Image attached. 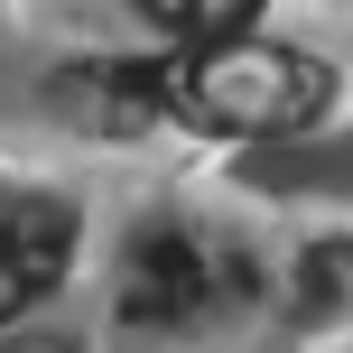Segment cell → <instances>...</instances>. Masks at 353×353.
<instances>
[{"label":"cell","mask_w":353,"mask_h":353,"mask_svg":"<svg viewBox=\"0 0 353 353\" xmlns=\"http://www.w3.org/2000/svg\"><path fill=\"white\" fill-rule=\"evenodd\" d=\"M159 93H168V121L186 130L279 140L325 112V65H307L298 47H270V37H214V47H186L176 65H159Z\"/></svg>","instance_id":"1"},{"label":"cell","mask_w":353,"mask_h":353,"mask_svg":"<svg viewBox=\"0 0 353 353\" xmlns=\"http://www.w3.org/2000/svg\"><path fill=\"white\" fill-rule=\"evenodd\" d=\"M214 298H232V288H223V261H214L195 232L149 223L140 242L121 251V288H112V307H121L130 335H186Z\"/></svg>","instance_id":"2"},{"label":"cell","mask_w":353,"mask_h":353,"mask_svg":"<svg viewBox=\"0 0 353 353\" xmlns=\"http://www.w3.org/2000/svg\"><path fill=\"white\" fill-rule=\"evenodd\" d=\"M74 261V205L65 195H10V214H0V316H37V307L56 298V279H65Z\"/></svg>","instance_id":"3"},{"label":"cell","mask_w":353,"mask_h":353,"mask_svg":"<svg viewBox=\"0 0 353 353\" xmlns=\"http://www.w3.org/2000/svg\"><path fill=\"white\" fill-rule=\"evenodd\" d=\"M56 103H65V112H84L103 140H130V130L168 121L159 65H65V74H56Z\"/></svg>","instance_id":"4"},{"label":"cell","mask_w":353,"mask_h":353,"mask_svg":"<svg viewBox=\"0 0 353 353\" xmlns=\"http://www.w3.org/2000/svg\"><path fill=\"white\" fill-rule=\"evenodd\" d=\"M140 19H159L176 47H214V37H251L261 0H140Z\"/></svg>","instance_id":"5"},{"label":"cell","mask_w":353,"mask_h":353,"mask_svg":"<svg viewBox=\"0 0 353 353\" xmlns=\"http://www.w3.org/2000/svg\"><path fill=\"white\" fill-rule=\"evenodd\" d=\"M344 307H353V242H316L298 261V316L325 325V316H344Z\"/></svg>","instance_id":"6"},{"label":"cell","mask_w":353,"mask_h":353,"mask_svg":"<svg viewBox=\"0 0 353 353\" xmlns=\"http://www.w3.org/2000/svg\"><path fill=\"white\" fill-rule=\"evenodd\" d=\"M10 353H74L65 335H19V325H10Z\"/></svg>","instance_id":"7"}]
</instances>
